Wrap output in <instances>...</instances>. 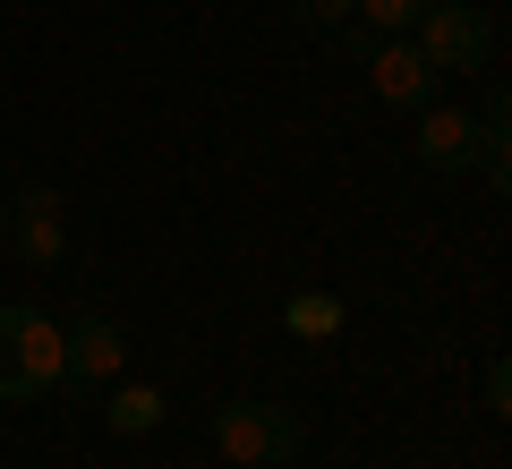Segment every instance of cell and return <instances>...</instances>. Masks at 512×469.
<instances>
[{
    "label": "cell",
    "mask_w": 512,
    "mask_h": 469,
    "mask_svg": "<svg viewBox=\"0 0 512 469\" xmlns=\"http://www.w3.org/2000/svg\"><path fill=\"white\" fill-rule=\"evenodd\" d=\"M69 384V350H60V325L35 316V307L0 299V401H43Z\"/></svg>",
    "instance_id": "6da1fadb"
},
{
    "label": "cell",
    "mask_w": 512,
    "mask_h": 469,
    "mask_svg": "<svg viewBox=\"0 0 512 469\" xmlns=\"http://www.w3.org/2000/svg\"><path fill=\"white\" fill-rule=\"evenodd\" d=\"M410 43H419V60L436 77H478L495 60V9L487 0H427Z\"/></svg>",
    "instance_id": "7a4b0ae2"
},
{
    "label": "cell",
    "mask_w": 512,
    "mask_h": 469,
    "mask_svg": "<svg viewBox=\"0 0 512 469\" xmlns=\"http://www.w3.org/2000/svg\"><path fill=\"white\" fill-rule=\"evenodd\" d=\"M214 452L239 469H291L299 461V410H282V401H222L214 410Z\"/></svg>",
    "instance_id": "3957f363"
},
{
    "label": "cell",
    "mask_w": 512,
    "mask_h": 469,
    "mask_svg": "<svg viewBox=\"0 0 512 469\" xmlns=\"http://www.w3.org/2000/svg\"><path fill=\"white\" fill-rule=\"evenodd\" d=\"M367 86H376L384 111H427L444 77L419 60V43H410V35H376V52H367Z\"/></svg>",
    "instance_id": "277c9868"
},
{
    "label": "cell",
    "mask_w": 512,
    "mask_h": 469,
    "mask_svg": "<svg viewBox=\"0 0 512 469\" xmlns=\"http://www.w3.org/2000/svg\"><path fill=\"white\" fill-rule=\"evenodd\" d=\"M9 248H18L26 265L52 273L60 256H69V205H60L52 188H26V197H9Z\"/></svg>",
    "instance_id": "5b68a950"
},
{
    "label": "cell",
    "mask_w": 512,
    "mask_h": 469,
    "mask_svg": "<svg viewBox=\"0 0 512 469\" xmlns=\"http://www.w3.org/2000/svg\"><path fill=\"white\" fill-rule=\"evenodd\" d=\"M60 350H69V384H111L128 367V333L111 325V316H77V325H60Z\"/></svg>",
    "instance_id": "8992f818"
},
{
    "label": "cell",
    "mask_w": 512,
    "mask_h": 469,
    "mask_svg": "<svg viewBox=\"0 0 512 469\" xmlns=\"http://www.w3.org/2000/svg\"><path fill=\"white\" fill-rule=\"evenodd\" d=\"M419 163H427V171H470V163H478V120H470V111L427 103V111H419Z\"/></svg>",
    "instance_id": "52a82bcc"
},
{
    "label": "cell",
    "mask_w": 512,
    "mask_h": 469,
    "mask_svg": "<svg viewBox=\"0 0 512 469\" xmlns=\"http://www.w3.org/2000/svg\"><path fill=\"white\" fill-rule=\"evenodd\" d=\"M163 384H111V401H103V418H111V435H154L163 427Z\"/></svg>",
    "instance_id": "ba28073f"
},
{
    "label": "cell",
    "mask_w": 512,
    "mask_h": 469,
    "mask_svg": "<svg viewBox=\"0 0 512 469\" xmlns=\"http://www.w3.org/2000/svg\"><path fill=\"white\" fill-rule=\"evenodd\" d=\"M282 325H291L299 342H333V333H342V299H333V290H299V299L282 307Z\"/></svg>",
    "instance_id": "9c48e42d"
},
{
    "label": "cell",
    "mask_w": 512,
    "mask_h": 469,
    "mask_svg": "<svg viewBox=\"0 0 512 469\" xmlns=\"http://www.w3.org/2000/svg\"><path fill=\"white\" fill-rule=\"evenodd\" d=\"M419 9H427V0H350V18H359L367 35H410Z\"/></svg>",
    "instance_id": "30bf717a"
},
{
    "label": "cell",
    "mask_w": 512,
    "mask_h": 469,
    "mask_svg": "<svg viewBox=\"0 0 512 469\" xmlns=\"http://www.w3.org/2000/svg\"><path fill=\"white\" fill-rule=\"evenodd\" d=\"M291 18H299V26H325V35H333V26H350V0H291Z\"/></svg>",
    "instance_id": "8fae6325"
},
{
    "label": "cell",
    "mask_w": 512,
    "mask_h": 469,
    "mask_svg": "<svg viewBox=\"0 0 512 469\" xmlns=\"http://www.w3.org/2000/svg\"><path fill=\"white\" fill-rule=\"evenodd\" d=\"M487 410L512 418V367H504V359H487Z\"/></svg>",
    "instance_id": "7c38bea8"
},
{
    "label": "cell",
    "mask_w": 512,
    "mask_h": 469,
    "mask_svg": "<svg viewBox=\"0 0 512 469\" xmlns=\"http://www.w3.org/2000/svg\"><path fill=\"white\" fill-rule=\"evenodd\" d=\"M0 248H9V197H0Z\"/></svg>",
    "instance_id": "4fadbf2b"
},
{
    "label": "cell",
    "mask_w": 512,
    "mask_h": 469,
    "mask_svg": "<svg viewBox=\"0 0 512 469\" xmlns=\"http://www.w3.org/2000/svg\"><path fill=\"white\" fill-rule=\"evenodd\" d=\"M487 9H495V0H487Z\"/></svg>",
    "instance_id": "5bb4252c"
}]
</instances>
